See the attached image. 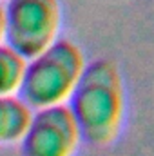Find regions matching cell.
Masks as SVG:
<instances>
[{"label": "cell", "instance_id": "cell-2", "mask_svg": "<svg viewBox=\"0 0 154 156\" xmlns=\"http://www.w3.org/2000/svg\"><path fill=\"white\" fill-rule=\"evenodd\" d=\"M85 69L80 47L69 40H56L37 56L29 58L18 98L29 109L64 105Z\"/></svg>", "mask_w": 154, "mask_h": 156}, {"label": "cell", "instance_id": "cell-6", "mask_svg": "<svg viewBox=\"0 0 154 156\" xmlns=\"http://www.w3.org/2000/svg\"><path fill=\"white\" fill-rule=\"evenodd\" d=\"M27 60L7 44H0V96L18 94Z\"/></svg>", "mask_w": 154, "mask_h": 156}, {"label": "cell", "instance_id": "cell-4", "mask_svg": "<svg viewBox=\"0 0 154 156\" xmlns=\"http://www.w3.org/2000/svg\"><path fill=\"white\" fill-rule=\"evenodd\" d=\"M20 142L22 156H75L82 136L71 109L64 104L37 109Z\"/></svg>", "mask_w": 154, "mask_h": 156}, {"label": "cell", "instance_id": "cell-5", "mask_svg": "<svg viewBox=\"0 0 154 156\" xmlns=\"http://www.w3.org/2000/svg\"><path fill=\"white\" fill-rule=\"evenodd\" d=\"M31 116V109L16 94L0 96V144L20 142Z\"/></svg>", "mask_w": 154, "mask_h": 156}, {"label": "cell", "instance_id": "cell-7", "mask_svg": "<svg viewBox=\"0 0 154 156\" xmlns=\"http://www.w3.org/2000/svg\"><path fill=\"white\" fill-rule=\"evenodd\" d=\"M4 40V5H0V42Z\"/></svg>", "mask_w": 154, "mask_h": 156}, {"label": "cell", "instance_id": "cell-3", "mask_svg": "<svg viewBox=\"0 0 154 156\" xmlns=\"http://www.w3.org/2000/svg\"><path fill=\"white\" fill-rule=\"evenodd\" d=\"M62 22L58 0H7L4 40L26 60L56 42Z\"/></svg>", "mask_w": 154, "mask_h": 156}, {"label": "cell", "instance_id": "cell-1", "mask_svg": "<svg viewBox=\"0 0 154 156\" xmlns=\"http://www.w3.org/2000/svg\"><path fill=\"white\" fill-rule=\"evenodd\" d=\"M67 102L82 140L105 147L118 138L125 116V91L114 62L100 58L85 64Z\"/></svg>", "mask_w": 154, "mask_h": 156}]
</instances>
